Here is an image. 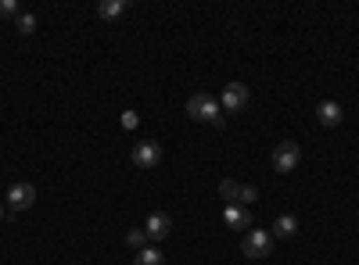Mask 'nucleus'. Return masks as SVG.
Listing matches in <instances>:
<instances>
[{
	"instance_id": "10",
	"label": "nucleus",
	"mask_w": 359,
	"mask_h": 265,
	"mask_svg": "<svg viewBox=\"0 0 359 265\" xmlns=\"http://www.w3.org/2000/svg\"><path fill=\"white\" fill-rule=\"evenodd\" d=\"M126 0H101V4H97V15L104 18V22H115V18H123L126 15Z\"/></svg>"
},
{
	"instance_id": "2",
	"label": "nucleus",
	"mask_w": 359,
	"mask_h": 265,
	"mask_svg": "<svg viewBox=\"0 0 359 265\" xmlns=\"http://www.w3.org/2000/svg\"><path fill=\"white\" fill-rule=\"evenodd\" d=\"M273 251V233L269 229H248L241 237V255L245 258H269Z\"/></svg>"
},
{
	"instance_id": "9",
	"label": "nucleus",
	"mask_w": 359,
	"mask_h": 265,
	"mask_svg": "<svg viewBox=\"0 0 359 265\" xmlns=\"http://www.w3.org/2000/svg\"><path fill=\"white\" fill-rule=\"evenodd\" d=\"M316 119H320V126H341V119H345V108H341L338 101H320V108H316Z\"/></svg>"
},
{
	"instance_id": "18",
	"label": "nucleus",
	"mask_w": 359,
	"mask_h": 265,
	"mask_svg": "<svg viewBox=\"0 0 359 265\" xmlns=\"http://www.w3.org/2000/svg\"><path fill=\"white\" fill-rule=\"evenodd\" d=\"M123 126H126V129H137V111H126V115H123Z\"/></svg>"
},
{
	"instance_id": "3",
	"label": "nucleus",
	"mask_w": 359,
	"mask_h": 265,
	"mask_svg": "<svg viewBox=\"0 0 359 265\" xmlns=\"http://www.w3.org/2000/svg\"><path fill=\"white\" fill-rule=\"evenodd\" d=\"M130 162H133L137 169H155V165L162 162V143H155V140H140V143H133Z\"/></svg>"
},
{
	"instance_id": "8",
	"label": "nucleus",
	"mask_w": 359,
	"mask_h": 265,
	"mask_svg": "<svg viewBox=\"0 0 359 265\" xmlns=\"http://www.w3.org/2000/svg\"><path fill=\"white\" fill-rule=\"evenodd\" d=\"M223 222L230 226V229H252V212L245 208V204H226L223 208Z\"/></svg>"
},
{
	"instance_id": "12",
	"label": "nucleus",
	"mask_w": 359,
	"mask_h": 265,
	"mask_svg": "<svg viewBox=\"0 0 359 265\" xmlns=\"http://www.w3.org/2000/svg\"><path fill=\"white\" fill-rule=\"evenodd\" d=\"M133 265H165V255L158 248H140L137 258H133Z\"/></svg>"
},
{
	"instance_id": "4",
	"label": "nucleus",
	"mask_w": 359,
	"mask_h": 265,
	"mask_svg": "<svg viewBox=\"0 0 359 265\" xmlns=\"http://www.w3.org/2000/svg\"><path fill=\"white\" fill-rule=\"evenodd\" d=\"M245 104H248V86L245 83H226L223 86V97H219V108L230 111V115H237V111H245Z\"/></svg>"
},
{
	"instance_id": "7",
	"label": "nucleus",
	"mask_w": 359,
	"mask_h": 265,
	"mask_svg": "<svg viewBox=\"0 0 359 265\" xmlns=\"http://www.w3.org/2000/svg\"><path fill=\"white\" fill-rule=\"evenodd\" d=\"M144 233H147V241H151V244L165 241L169 233H172V215L169 212H151V215H147V222H144Z\"/></svg>"
},
{
	"instance_id": "6",
	"label": "nucleus",
	"mask_w": 359,
	"mask_h": 265,
	"mask_svg": "<svg viewBox=\"0 0 359 265\" xmlns=\"http://www.w3.org/2000/svg\"><path fill=\"white\" fill-rule=\"evenodd\" d=\"M8 208L11 212H25V208H33V204H36V187L33 183H15L11 190H8Z\"/></svg>"
},
{
	"instance_id": "15",
	"label": "nucleus",
	"mask_w": 359,
	"mask_h": 265,
	"mask_svg": "<svg viewBox=\"0 0 359 265\" xmlns=\"http://www.w3.org/2000/svg\"><path fill=\"white\" fill-rule=\"evenodd\" d=\"M126 244H130V248H137V251L147 244V233H144V226H140V229H137V226H133V229H126Z\"/></svg>"
},
{
	"instance_id": "14",
	"label": "nucleus",
	"mask_w": 359,
	"mask_h": 265,
	"mask_svg": "<svg viewBox=\"0 0 359 265\" xmlns=\"http://www.w3.org/2000/svg\"><path fill=\"white\" fill-rule=\"evenodd\" d=\"M15 25H18V33H22V36H29V33L36 29V15H33V11H22Z\"/></svg>"
},
{
	"instance_id": "1",
	"label": "nucleus",
	"mask_w": 359,
	"mask_h": 265,
	"mask_svg": "<svg viewBox=\"0 0 359 265\" xmlns=\"http://www.w3.org/2000/svg\"><path fill=\"white\" fill-rule=\"evenodd\" d=\"M187 115H191L194 122H212V126H223L226 122L223 119V108H219V101L212 94H194L187 101Z\"/></svg>"
},
{
	"instance_id": "13",
	"label": "nucleus",
	"mask_w": 359,
	"mask_h": 265,
	"mask_svg": "<svg viewBox=\"0 0 359 265\" xmlns=\"http://www.w3.org/2000/svg\"><path fill=\"white\" fill-rule=\"evenodd\" d=\"M219 197L226 204H237V197H241V183H237V180H223L219 183Z\"/></svg>"
},
{
	"instance_id": "16",
	"label": "nucleus",
	"mask_w": 359,
	"mask_h": 265,
	"mask_svg": "<svg viewBox=\"0 0 359 265\" xmlns=\"http://www.w3.org/2000/svg\"><path fill=\"white\" fill-rule=\"evenodd\" d=\"M255 201H259V190L241 183V197H237V204H255Z\"/></svg>"
},
{
	"instance_id": "11",
	"label": "nucleus",
	"mask_w": 359,
	"mask_h": 265,
	"mask_svg": "<svg viewBox=\"0 0 359 265\" xmlns=\"http://www.w3.org/2000/svg\"><path fill=\"white\" fill-rule=\"evenodd\" d=\"M294 233H298V219L294 215H280L273 222V241H291Z\"/></svg>"
},
{
	"instance_id": "17",
	"label": "nucleus",
	"mask_w": 359,
	"mask_h": 265,
	"mask_svg": "<svg viewBox=\"0 0 359 265\" xmlns=\"http://www.w3.org/2000/svg\"><path fill=\"white\" fill-rule=\"evenodd\" d=\"M15 15H18L15 0H0V18H15Z\"/></svg>"
},
{
	"instance_id": "19",
	"label": "nucleus",
	"mask_w": 359,
	"mask_h": 265,
	"mask_svg": "<svg viewBox=\"0 0 359 265\" xmlns=\"http://www.w3.org/2000/svg\"><path fill=\"white\" fill-rule=\"evenodd\" d=\"M4 208H8V204H4V201H0V219H4Z\"/></svg>"
},
{
	"instance_id": "5",
	"label": "nucleus",
	"mask_w": 359,
	"mask_h": 265,
	"mask_svg": "<svg viewBox=\"0 0 359 265\" xmlns=\"http://www.w3.org/2000/svg\"><path fill=\"white\" fill-rule=\"evenodd\" d=\"M298 162H302V151H298L294 140L277 143V151H273V169H277V172H294Z\"/></svg>"
}]
</instances>
